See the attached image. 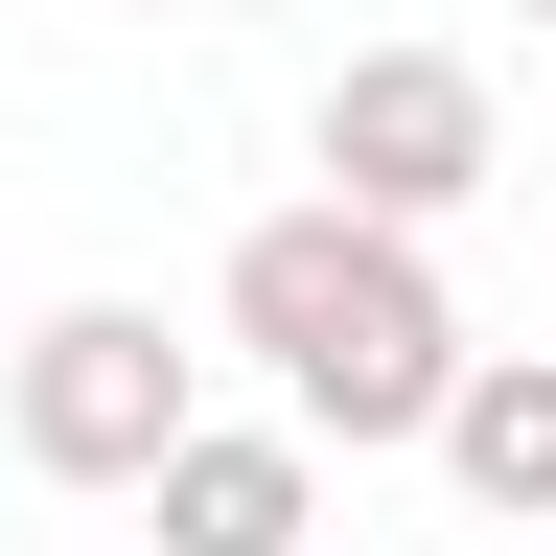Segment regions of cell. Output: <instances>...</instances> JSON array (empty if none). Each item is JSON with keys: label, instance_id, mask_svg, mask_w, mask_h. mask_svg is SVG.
<instances>
[{"label": "cell", "instance_id": "cell-1", "mask_svg": "<svg viewBox=\"0 0 556 556\" xmlns=\"http://www.w3.org/2000/svg\"><path fill=\"white\" fill-rule=\"evenodd\" d=\"M208 325L255 348L278 371V417H302V441H417V417H441V371H464V302H441V232H394V208H255L232 232V278H208Z\"/></svg>", "mask_w": 556, "mask_h": 556}, {"label": "cell", "instance_id": "cell-2", "mask_svg": "<svg viewBox=\"0 0 556 556\" xmlns=\"http://www.w3.org/2000/svg\"><path fill=\"white\" fill-rule=\"evenodd\" d=\"M186 417H208V348H186L163 302H47L24 348H0V441H24V486H93V510H116Z\"/></svg>", "mask_w": 556, "mask_h": 556}, {"label": "cell", "instance_id": "cell-3", "mask_svg": "<svg viewBox=\"0 0 556 556\" xmlns=\"http://www.w3.org/2000/svg\"><path fill=\"white\" fill-rule=\"evenodd\" d=\"M302 163H325V208L464 232V208L510 186V93H486V47H348L325 93H302Z\"/></svg>", "mask_w": 556, "mask_h": 556}, {"label": "cell", "instance_id": "cell-4", "mask_svg": "<svg viewBox=\"0 0 556 556\" xmlns=\"http://www.w3.org/2000/svg\"><path fill=\"white\" fill-rule=\"evenodd\" d=\"M116 510H163V556H325V441L302 417H186Z\"/></svg>", "mask_w": 556, "mask_h": 556}, {"label": "cell", "instance_id": "cell-5", "mask_svg": "<svg viewBox=\"0 0 556 556\" xmlns=\"http://www.w3.org/2000/svg\"><path fill=\"white\" fill-rule=\"evenodd\" d=\"M417 441H441V486H464L486 533H556V348H464Z\"/></svg>", "mask_w": 556, "mask_h": 556}, {"label": "cell", "instance_id": "cell-6", "mask_svg": "<svg viewBox=\"0 0 556 556\" xmlns=\"http://www.w3.org/2000/svg\"><path fill=\"white\" fill-rule=\"evenodd\" d=\"M510 24H556V0H510Z\"/></svg>", "mask_w": 556, "mask_h": 556}, {"label": "cell", "instance_id": "cell-7", "mask_svg": "<svg viewBox=\"0 0 556 556\" xmlns=\"http://www.w3.org/2000/svg\"><path fill=\"white\" fill-rule=\"evenodd\" d=\"M510 556H533V533H510Z\"/></svg>", "mask_w": 556, "mask_h": 556}]
</instances>
